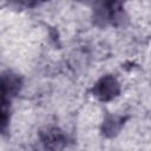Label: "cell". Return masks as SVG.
<instances>
[{"instance_id": "6da1fadb", "label": "cell", "mask_w": 151, "mask_h": 151, "mask_svg": "<svg viewBox=\"0 0 151 151\" xmlns=\"http://www.w3.org/2000/svg\"><path fill=\"white\" fill-rule=\"evenodd\" d=\"M118 92H119V85L117 80L112 77L101 78L94 86V93L101 100H110L114 98L118 94Z\"/></svg>"}, {"instance_id": "7a4b0ae2", "label": "cell", "mask_w": 151, "mask_h": 151, "mask_svg": "<svg viewBox=\"0 0 151 151\" xmlns=\"http://www.w3.org/2000/svg\"><path fill=\"white\" fill-rule=\"evenodd\" d=\"M20 87V80L18 77L13 74L4 76L2 78V98H6L9 94H14L18 92Z\"/></svg>"}, {"instance_id": "3957f363", "label": "cell", "mask_w": 151, "mask_h": 151, "mask_svg": "<svg viewBox=\"0 0 151 151\" xmlns=\"http://www.w3.org/2000/svg\"><path fill=\"white\" fill-rule=\"evenodd\" d=\"M42 140L47 146L59 147V145L64 143L65 137L61 132L54 129V130H48L47 132H45V134L42 136Z\"/></svg>"}]
</instances>
